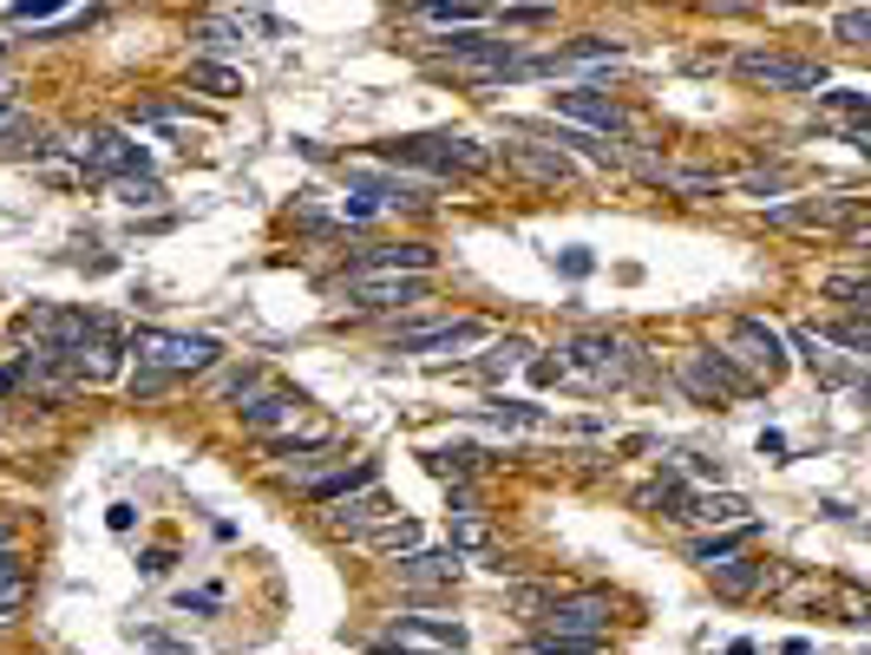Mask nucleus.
<instances>
[{
  "mask_svg": "<svg viewBox=\"0 0 871 655\" xmlns=\"http://www.w3.org/2000/svg\"><path fill=\"white\" fill-rule=\"evenodd\" d=\"M125 355H139V367H157L171 380H191V373H211L223 361V348L211 335H177V328H132L119 341Z\"/></svg>",
  "mask_w": 871,
  "mask_h": 655,
  "instance_id": "1",
  "label": "nucleus"
},
{
  "mask_svg": "<svg viewBox=\"0 0 871 655\" xmlns=\"http://www.w3.org/2000/svg\"><path fill=\"white\" fill-rule=\"evenodd\" d=\"M393 164H420V171H465V177H479V171H492V151L479 145V139H465V132H413V139H393L387 145Z\"/></svg>",
  "mask_w": 871,
  "mask_h": 655,
  "instance_id": "2",
  "label": "nucleus"
},
{
  "mask_svg": "<svg viewBox=\"0 0 871 655\" xmlns=\"http://www.w3.org/2000/svg\"><path fill=\"white\" fill-rule=\"evenodd\" d=\"M721 361L734 367L740 380H754V387H773V380L787 373V341H780L767 321L740 315V321L727 328V341H721Z\"/></svg>",
  "mask_w": 871,
  "mask_h": 655,
  "instance_id": "3",
  "label": "nucleus"
},
{
  "mask_svg": "<svg viewBox=\"0 0 871 655\" xmlns=\"http://www.w3.org/2000/svg\"><path fill=\"white\" fill-rule=\"evenodd\" d=\"M367 655H465V630L439 610H420V616H400L393 630H380Z\"/></svg>",
  "mask_w": 871,
  "mask_h": 655,
  "instance_id": "4",
  "label": "nucleus"
},
{
  "mask_svg": "<svg viewBox=\"0 0 871 655\" xmlns=\"http://www.w3.org/2000/svg\"><path fill=\"white\" fill-rule=\"evenodd\" d=\"M79 164L85 171H99V177H151V151L132 145V132H119V125H92L85 139H79Z\"/></svg>",
  "mask_w": 871,
  "mask_h": 655,
  "instance_id": "5",
  "label": "nucleus"
},
{
  "mask_svg": "<svg viewBox=\"0 0 871 655\" xmlns=\"http://www.w3.org/2000/svg\"><path fill=\"white\" fill-rule=\"evenodd\" d=\"M551 112L571 119V125H583V139H629V112H623L609 92H596V85L551 92Z\"/></svg>",
  "mask_w": 871,
  "mask_h": 655,
  "instance_id": "6",
  "label": "nucleus"
},
{
  "mask_svg": "<svg viewBox=\"0 0 871 655\" xmlns=\"http://www.w3.org/2000/svg\"><path fill=\"white\" fill-rule=\"evenodd\" d=\"M675 387L695 393L701 407H727V400H747V393H754V380H740L721 355H682V361H675Z\"/></svg>",
  "mask_w": 871,
  "mask_h": 655,
  "instance_id": "7",
  "label": "nucleus"
},
{
  "mask_svg": "<svg viewBox=\"0 0 871 655\" xmlns=\"http://www.w3.org/2000/svg\"><path fill=\"white\" fill-rule=\"evenodd\" d=\"M734 73L754 79V85H773V92H819L832 79L819 60H793V53H740Z\"/></svg>",
  "mask_w": 871,
  "mask_h": 655,
  "instance_id": "8",
  "label": "nucleus"
},
{
  "mask_svg": "<svg viewBox=\"0 0 871 655\" xmlns=\"http://www.w3.org/2000/svg\"><path fill=\"white\" fill-rule=\"evenodd\" d=\"M773 229H859L852 197H793V204H767Z\"/></svg>",
  "mask_w": 871,
  "mask_h": 655,
  "instance_id": "9",
  "label": "nucleus"
},
{
  "mask_svg": "<svg viewBox=\"0 0 871 655\" xmlns=\"http://www.w3.org/2000/svg\"><path fill=\"white\" fill-rule=\"evenodd\" d=\"M537 630H557V636H609V596H603V590H583V596H551Z\"/></svg>",
  "mask_w": 871,
  "mask_h": 655,
  "instance_id": "10",
  "label": "nucleus"
},
{
  "mask_svg": "<svg viewBox=\"0 0 871 655\" xmlns=\"http://www.w3.org/2000/svg\"><path fill=\"white\" fill-rule=\"evenodd\" d=\"M465 577V557L445 544V551H407V557H393V583L400 590H452V583Z\"/></svg>",
  "mask_w": 871,
  "mask_h": 655,
  "instance_id": "11",
  "label": "nucleus"
},
{
  "mask_svg": "<svg viewBox=\"0 0 871 655\" xmlns=\"http://www.w3.org/2000/svg\"><path fill=\"white\" fill-rule=\"evenodd\" d=\"M439 263L433 243H373L348 263V276H427Z\"/></svg>",
  "mask_w": 871,
  "mask_h": 655,
  "instance_id": "12",
  "label": "nucleus"
},
{
  "mask_svg": "<svg viewBox=\"0 0 871 655\" xmlns=\"http://www.w3.org/2000/svg\"><path fill=\"white\" fill-rule=\"evenodd\" d=\"M341 289L355 295L361 308L387 315V308H413V301H427V276H341Z\"/></svg>",
  "mask_w": 871,
  "mask_h": 655,
  "instance_id": "13",
  "label": "nucleus"
},
{
  "mask_svg": "<svg viewBox=\"0 0 871 655\" xmlns=\"http://www.w3.org/2000/svg\"><path fill=\"white\" fill-rule=\"evenodd\" d=\"M479 335H485V321L452 315V321H427V328H400V335H393V355H439V348H465V341H479Z\"/></svg>",
  "mask_w": 871,
  "mask_h": 655,
  "instance_id": "14",
  "label": "nucleus"
},
{
  "mask_svg": "<svg viewBox=\"0 0 871 655\" xmlns=\"http://www.w3.org/2000/svg\"><path fill=\"white\" fill-rule=\"evenodd\" d=\"M393 518V499L380 492V485H367V492H348L335 511H321V524L335 531V538H361V531H373V524H387Z\"/></svg>",
  "mask_w": 871,
  "mask_h": 655,
  "instance_id": "15",
  "label": "nucleus"
},
{
  "mask_svg": "<svg viewBox=\"0 0 871 655\" xmlns=\"http://www.w3.org/2000/svg\"><path fill=\"white\" fill-rule=\"evenodd\" d=\"M492 157H505L511 171H524L531 184H564V177H577V164H571L557 145H524V139H505Z\"/></svg>",
  "mask_w": 871,
  "mask_h": 655,
  "instance_id": "16",
  "label": "nucleus"
},
{
  "mask_svg": "<svg viewBox=\"0 0 871 655\" xmlns=\"http://www.w3.org/2000/svg\"><path fill=\"white\" fill-rule=\"evenodd\" d=\"M236 413H243V427H249V433H276V427H295V420L308 413V400H301V393H289V387H276V393H249Z\"/></svg>",
  "mask_w": 871,
  "mask_h": 655,
  "instance_id": "17",
  "label": "nucleus"
},
{
  "mask_svg": "<svg viewBox=\"0 0 871 655\" xmlns=\"http://www.w3.org/2000/svg\"><path fill=\"white\" fill-rule=\"evenodd\" d=\"M793 348L806 355V367H812L826 387H859V361L832 355V341H819V328H793Z\"/></svg>",
  "mask_w": 871,
  "mask_h": 655,
  "instance_id": "18",
  "label": "nucleus"
},
{
  "mask_svg": "<svg viewBox=\"0 0 871 655\" xmlns=\"http://www.w3.org/2000/svg\"><path fill=\"white\" fill-rule=\"evenodd\" d=\"M367 485H380V465H373V459H355V465L321 472V479L308 485V499H315V505H341L348 492H367Z\"/></svg>",
  "mask_w": 871,
  "mask_h": 655,
  "instance_id": "19",
  "label": "nucleus"
},
{
  "mask_svg": "<svg viewBox=\"0 0 871 655\" xmlns=\"http://www.w3.org/2000/svg\"><path fill=\"white\" fill-rule=\"evenodd\" d=\"M747 518H754V505H747L740 492H695V505H688V518H682V524L727 531V524H747Z\"/></svg>",
  "mask_w": 871,
  "mask_h": 655,
  "instance_id": "20",
  "label": "nucleus"
},
{
  "mask_svg": "<svg viewBox=\"0 0 871 655\" xmlns=\"http://www.w3.org/2000/svg\"><path fill=\"white\" fill-rule=\"evenodd\" d=\"M754 538H760L754 518H747V524H727V531H701V538H695V564L715 571V564H727V557H740V544H754Z\"/></svg>",
  "mask_w": 871,
  "mask_h": 655,
  "instance_id": "21",
  "label": "nucleus"
},
{
  "mask_svg": "<svg viewBox=\"0 0 871 655\" xmlns=\"http://www.w3.org/2000/svg\"><path fill=\"white\" fill-rule=\"evenodd\" d=\"M355 544H367V551H393V557H407V551H420V524H413V518H387V524L361 531Z\"/></svg>",
  "mask_w": 871,
  "mask_h": 655,
  "instance_id": "22",
  "label": "nucleus"
},
{
  "mask_svg": "<svg viewBox=\"0 0 871 655\" xmlns=\"http://www.w3.org/2000/svg\"><path fill=\"white\" fill-rule=\"evenodd\" d=\"M636 505H643V511L662 505L668 518H688L695 492H688V479H682V472H662V479H649V485H643V499H636Z\"/></svg>",
  "mask_w": 871,
  "mask_h": 655,
  "instance_id": "23",
  "label": "nucleus"
},
{
  "mask_svg": "<svg viewBox=\"0 0 871 655\" xmlns=\"http://www.w3.org/2000/svg\"><path fill=\"white\" fill-rule=\"evenodd\" d=\"M119 355H125L119 335H99L92 348H79V355H73V380H112V373H119Z\"/></svg>",
  "mask_w": 871,
  "mask_h": 655,
  "instance_id": "24",
  "label": "nucleus"
},
{
  "mask_svg": "<svg viewBox=\"0 0 871 655\" xmlns=\"http://www.w3.org/2000/svg\"><path fill=\"white\" fill-rule=\"evenodd\" d=\"M708 577H715L721 596H754V590L767 583V564H754V557H727V564H715Z\"/></svg>",
  "mask_w": 871,
  "mask_h": 655,
  "instance_id": "25",
  "label": "nucleus"
},
{
  "mask_svg": "<svg viewBox=\"0 0 871 655\" xmlns=\"http://www.w3.org/2000/svg\"><path fill=\"white\" fill-rule=\"evenodd\" d=\"M524 643H531V655H603L609 649V636H557V630H531Z\"/></svg>",
  "mask_w": 871,
  "mask_h": 655,
  "instance_id": "26",
  "label": "nucleus"
},
{
  "mask_svg": "<svg viewBox=\"0 0 871 655\" xmlns=\"http://www.w3.org/2000/svg\"><path fill=\"white\" fill-rule=\"evenodd\" d=\"M191 85H197V92H211V99H236V92H243V73H236V66H217V60H191Z\"/></svg>",
  "mask_w": 871,
  "mask_h": 655,
  "instance_id": "27",
  "label": "nucleus"
},
{
  "mask_svg": "<svg viewBox=\"0 0 871 655\" xmlns=\"http://www.w3.org/2000/svg\"><path fill=\"white\" fill-rule=\"evenodd\" d=\"M531 355H537V348H531L524 335H505V341H492V355H485V361H472V373H485V380H492V373H505V367L531 361Z\"/></svg>",
  "mask_w": 871,
  "mask_h": 655,
  "instance_id": "28",
  "label": "nucleus"
},
{
  "mask_svg": "<svg viewBox=\"0 0 871 655\" xmlns=\"http://www.w3.org/2000/svg\"><path fill=\"white\" fill-rule=\"evenodd\" d=\"M112 197H119L125 211H157V204H164V184H157V177H119Z\"/></svg>",
  "mask_w": 871,
  "mask_h": 655,
  "instance_id": "29",
  "label": "nucleus"
},
{
  "mask_svg": "<svg viewBox=\"0 0 871 655\" xmlns=\"http://www.w3.org/2000/svg\"><path fill=\"white\" fill-rule=\"evenodd\" d=\"M177 380L171 373H157V367H132V380H125V393H132V407H145V400H164Z\"/></svg>",
  "mask_w": 871,
  "mask_h": 655,
  "instance_id": "30",
  "label": "nucleus"
},
{
  "mask_svg": "<svg viewBox=\"0 0 871 655\" xmlns=\"http://www.w3.org/2000/svg\"><path fill=\"white\" fill-rule=\"evenodd\" d=\"M819 105H832V112H846V125H865V112H871V92H859V85H839V92H819Z\"/></svg>",
  "mask_w": 871,
  "mask_h": 655,
  "instance_id": "31",
  "label": "nucleus"
},
{
  "mask_svg": "<svg viewBox=\"0 0 871 655\" xmlns=\"http://www.w3.org/2000/svg\"><path fill=\"white\" fill-rule=\"evenodd\" d=\"M452 551H492V524L485 518H452Z\"/></svg>",
  "mask_w": 871,
  "mask_h": 655,
  "instance_id": "32",
  "label": "nucleus"
},
{
  "mask_svg": "<svg viewBox=\"0 0 871 655\" xmlns=\"http://www.w3.org/2000/svg\"><path fill=\"white\" fill-rule=\"evenodd\" d=\"M499 427H544V407H531V400H492L485 407Z\"/></svg>",
  "mask_w": 871,
  "mask_h": 655,
  "instance_id": "33",
  "label": "nucleus"
},
{
  "mask_svg": "<svg viewBox=\"0 0 871 655\" xmlns=\"http://www.w3.org/2000/svg\"><path fill=\"white\" fill-rule=\"evenodd\" d=\"M236 27H243V20H197L191 40H197L204 53H229V47H236Z\"/></svg>",
  "mask_w": 871,
  "mask_h": 655,
  "instance_id": "34",
  "label": "nucleus"
},
{
  "mask_svg": "<svg viewBox=\"0 0 871 655\" xmlns=\"http://www.w3.org/2000/svg\"><path fill=\"white\" fill-rule=\"evenodd\" d=\"M832 33H839L846 47H865V33H871V7H839V20H832Z\"/></svg>",
  "mask_w": 871,
  "mask_h": 655,
  "instance_id": "35",
  "label": "nucleus"
},
{
  "mask_svg": "<svg viewBox=\"0 0 871 655\" xmlns=\"http://www.w3.org/2000/svg\"><path fill=\"white\" fill-rule=\"evenodd\" d=\"M27 596H33V577H27V571H7V577H0V616H13Z\"/></svg>",
  "mask_w": 871,
  "mask_h": 655,
  "instance_id": "36",
  "label": "nucleus"
},
{
  "mask_svg": "<svg viewBox=\"0 0 871 655\" xmlns=\"http://www.w3.org/2000/svg\"><path fill=\"white\" fill-rule=\"evenodd\" d=\"M499 20L505 27H544V20H557V7H505Z\"/></svg>",
  "mask_w": 871,
  "mask_h": 655,
  "instance_id": "37",
  "label": "nucleus"
},
{
  "mask_svg": "<svg viewBox=\"0 0 871 655\" xmlns=\"http://www.w3.org/2000/svg\"><path fill=\"white\" fill-rule=\"evenodd\" d=\"M557 269H564L571 283H583V276L596 269V256H590V249H564V256H557Z\"/></svg>",
  "mask_w": 871,
  "mask_h": 655,
  "instance_id": "38",
  "label": "nucleus"
},
{
  "mask_svg": "<svg viewBox=\"0 0 871 655\" xmlns=\"http://www.w3.org/2000/svg\"><path fill=\"white\" fill-rule=\"evenodd\" d=\"M171 564H177V557H171V551H164V544H157V551H145V557H139V577H164V571H171Z\"/></svg>",
  "mask_w": 871,
  "mask_h": 655,
  "instance_id": "39",
  "label": "nucleus"
},
{
  "mask_svg": "<svg viewBox=\"0 0 871 655\" xmlns=\"http://www.w3.org/2000/svg\"><path fill=\"white\" fill-rule=\"evenodd\" d=\"M740 191H747V197H760V204H767V197H780V177H740Z\"/></svg>",
  "mask_w": 871,
  "mask_h": 655,
  "instance_id": "40",
  "label": "nucleus"
},
{
  "mask_svg": "<svg viewBox=\"0 0 871 655\" xmlns=\"http://www.w3.org/2000/svg\"><path fill=\"white\" fill-rule=\"evenodd\" d=\"M531 367V380H537V387H551V380H564V361H524Z\"/></svg>",
  "mask_w": 871,
  "mask_h": 655,
  "instance_id": "41",
  "label": "nucleus"
},
{
  "mask_svg": "<svg viewBox=\"0 0 871 655\" xmlns=\"http://www.w3.org/2000/svg\"><path fill=\"white\" fill-rule=\"evenodd\" d=\"M105 524H112V531H119V538H125V531H132V524H139V511H132V505H112V511H105Z\"/></svg>",
  "mask_w": 871,
  "mask_h": 655,
  "instance_id": "42",
  "label": "nucleus"
},
{
  "mask_svg": "<svg viewBox=\"0 0 871 655\" xmlns=\"http://www.w3.org/2000/svg\"><path fill=\"white\" fill-rule=\"evenodd\" d=\"M373 211H380V204H367V197H348V204H341V217H355V223H367Z\"/></svg>",
  "mask_w": 871,
  "mask_h": 655,
  "instance_id": "43",
  "label": "nucleus"
},
{
  "mask_svg": "<svg viewBox=\"0 0 871 655\" xmlns=\"http://www.w3.org/2000/svg\"><path fill=\"white\" fill-rule=\"evenodd\" d=\"M688 472H695V479H715V485H721V459H688Z\"/></svg>",
  "mask_w": 871,
  "mask_h": 655,
  "instance_id": "44",
  "label": "nucleus"
},
{
  "mask_svg": "<svg viewBox=\"0 0 871 655\" xmlns=\"http://www.w3.org/2000/svg\"><path fill=\"white\" fill-rule=\"evenodd\" d=\"M7 112H13V85H0V125H7Z\"/></svg>",
  "mask_w": 871,
  "mask_h": 655,
  "instance_id": "45",
  "label": "nucleus"
},
{
  "mask_svg": "<svg viewBox=\"0 0 871 655\" xmlns=\"http://www.w3.org/2000/svg\"><path fill=\"white\" fill-rule=\"evenodd\" d=\"M727 655H754V643H727Z\"/></svg>",
  "mask_w": 871,
  "mask_h": 655,
  "instance_id": "46",
  "label": "nucleus"
},
{
  "mask_svg": "<svg viewBox=\"0 0 871 655\" xmlns=\"http://www.w3.org/2000/svg\"><path fill=\"white\" fill-rule=\"evenodd\" d=\"M0 551H13V531H7V524H0Z\"/></svg>",
  "mask_w": 871,
  "mask_h": 655,
  "instance_id": "47",
  "label": "nucleus"
}]
</instances>
